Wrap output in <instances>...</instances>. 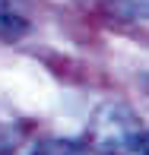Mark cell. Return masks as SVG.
I'll list each match as a JSON object with an SVG mask.
<instances>
[{
    "mask_svg": "<svg viewBox=\"0 0 149 155\" xmlns=\"http://www.w3.org/2000/svg\"><path fill=\"white\" fill-rule=\"evenodd\" d=\"M89 143L102 155H146L149 152V139L140 117L120 101H105L92 111Z\"/></svg>",
    "mask_w": 149,
    "mask_h": 155,
    "instance_id": "6da1fadb",
    "label": "cell"
},
{
    "mask_svg": "<svg viewBox=\"0 0 149 155\" xmlns=\"http://www.w3.org/2000/svg\"><path fill=\"white\" fill-rule=\"evenodd\" d=\"M29 29L32 22L19 10V0H0V41H19Z\"/></svg>",
    "mask_w": 149,
    "mask_h": 155,
    "instance_id": "7a4b0ae2",
    "label": "cell"
},
{
    "mask_svg": "<svg viewBox=\"0 0 149 155\" xmlns=\"http://www.w3.org/2000/svg\"><path fill=\"white\" fill-rule=\"evenodd\" d=\"M83 152H86V146H83L80 139H63V136L41 139L32 149V155H83Z\"/></svg>",
    "mask_w": 149,
    "mask_h": 155,
    "instance_id": "3957f363",
    "label": "cell"
},
{
    "mask_svg": "<svg viewBox=\"0 0 149 155\" xmlns=\"http://www.w3.org/2000/svg\"><path fill=\"white\" fill-rule=\"evenodd\" d=\"M19 139H22V130H19V124L0 114V155L13 152V149L19 146Z\"/></svg>",
    "mask_w": 149,
    "mask_h": 155,
    "instance_id": "277c9868",
    "label": "cell"
},
{
    "mask_svg": "<svg viewBox=\"0 0 149 155\" xmlns=\"http://www.w3.org/2000/svg\"><path fill=\"white\" fill-rule=\"evenodd\" d=\"M111 13L120 19H140L143 16V3L140 0H111Z\"/></svg>",
    "mask_w": 149,
    "mask_h": 155,
    "instance_id": "5b68a950",
    "label": "cell"
}]
</instances>
